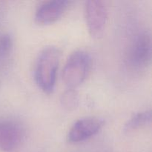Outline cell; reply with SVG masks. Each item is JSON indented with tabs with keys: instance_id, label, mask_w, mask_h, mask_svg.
Here are the masks:
<instances>
[{
	"instance_id": "obj_4",
	"label": "cell",
	"mask_w": 152,
	"mask_h": 152,
	"mask_svg": "<svg viewBox=\"0 0 152 152\" xmlns=\"http://www.w3.org/2000/svg\"><path fill=\"white\" fill-rule=\"evenodd\" d=\"M25 131L20 123L14 120H0V150L15 152L25 140Z\"/></svg>"
},
{
	"instance_id": "obj_2",
	"label": "cell",
	"mask_w": 152,
	"mask_h": 152,
	"mask_svg": "<svg viewBox=\"0 0 152 152\" xmlns=\"http://www.w3.org/2000/svg\"><path fill=\"white\" fill-rule=\"evenodd\" d=\"M91 57L85 50H77L70 55L62 70V80L70 89H74L86 80L91 68Z\"/></svg>"
},
{
	"instance_id": "obj_1",
	"label": "cell",
	"mask_w": 152,
	"mask_h": 152,
	"mask_svg": "<svg viewBox=\"0 0 152 152\" xmlns=\"http://www.w3.org/2000/svg\"><path fill=\"white\" fill-rule=\"evenodd\" d=\"M61 52L56 47H47L39 53L36 62L34 77L37 86L46 94H51L56 85Z\"/></svg>"
},
{
	"instance_id": "obj_3",
	"label": "cell",
	"mask_w": 152,
	"mask_h": 152,
	"mask_svg": "<svg viewBox=\"0 0 152 152\" xmlns=\"http://www.w3.org/2000/svg\"><path fill=\"white\" fill-rule=\"evenodd\" d=\"M151 62V37L148 31L138 33L132 40L126 56V62L132 71H145Z\"/></svg>"
},
{
	"instance_id": "obj_7",
	"label": "cell",
	"mask_w": 152,
	"mask_h": 152,
	"mask_svg": "<svg viewBox=\"0 0 152 152\" xmlns=\"http://www.w3.org/2000/svg\"><path fill=\"white\" fill-rule=\"evenodd\" d=\"M70 4L71 1L65 0L47 1L37 9L35 14L36 21L42 25L53 23L62 17Z\"/></svg>"
},
{
	"instance_id": "obj_10",
	"label": "cell",
	"mask_w": 152,
	"mask_h": 152,
	"mask_svg": "<svg viewBox=\"0 0 152 152\" xmlns=\"http://www.w3.org/2000/svg\"><path fill=\"white\" fill-rule=\"evenodd\" d=\"M62 105L68 111L75 109L79 103V96L77 92L74 89H68L64 92L61 96Z\"/></svg>"
},
{
	"instance_id": "obj_5",
	"label": "cell",
	"mask_w": 152,
	"mask_h": 152,
	"mask_svg": "<svg viewBox=\"0 0 152 152\" xmlns=\"http://www.w3.org/2000/svg\"><path fill=\"white\" fill-rule=\"evenodd\" d=\"M85 18L90 35L94 39L102 37L108 19V11L103 1L94 0L86 1Z\"/></svg>"
},
{
	"instance_id": "obj_8",
	"label": "cell",
	"mask_w": 152,
	"mask_h": 152,
	"mask_svg": "<svg viewBox=\"0 0 152 152\" xmlns=\"http://www.w3.org/2000/svg\"><path fill=\"white\" fill-rule=\"evenodd\" d=\"M13 49L12 37L7 33L0 34V69H4L10 62Z\"/></svg>"
},
{
	"instance_id": "obj_9",
	"label": "cell",
	"mask_w": 152,
	"mask_h": 152,
	"mask_svg": "<svg viewBox=\"0 0 152 152\" xmlns=\"http://www.w3.org/2000/svg\"><path fill=\"white\" fill-rule=\"evenodd\" d=\"M151 111H145L134 114L130 120L126 123L124 126V131L130 132L141 128L145 127L151 124Z\"/></svg>"
},
{
	"instance_id": "obj_6",
	"label": "cell",
	"mask_w": 152,
	"mask_h": 152,
	"mask_svg": "<svg viewBox=\"0 0 152 152\" xmlns=\"http://www.w3.org/2000/svg\"><path fill=\"white\" fill-rule=\"evenodd\" d=\"M104 125L102 119L88 117L77 120L72 126L68 134V142L77 143L83 142L99 132Z\"/></svg>"
}]
</instances>
